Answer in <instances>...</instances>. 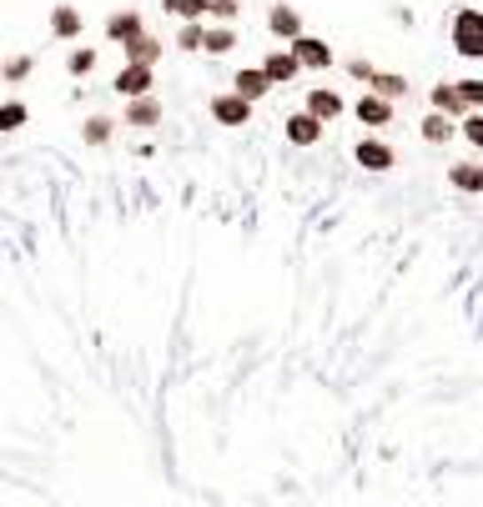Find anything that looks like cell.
Masks as SVG:
<instances>
[{
	"mask_svg": "<svg viewBox=\"0 0 483 507\" xmlns=\"http://www.w3.org/2000/svg\"><path fill=\"white\" fill-rule=\"evenodd\" d=\"M464 136L473 141V146H483V116H464Z\"/></svg>",
	"mask_w": 483,
	"mask_h": 507,
	"instance_id": "obj_23",
	"label": "cell"
},
{
	"mask_svg": "<svg viewBox=\"0 0 483 507\" xmlns=\"http://www.w3.org/2000/svg\"><path fill=\"white\" fill-rule=\"evenodd\" d=\"M91 65H96V50H76V56H71V71H76V76L91 71Z\"/></svg>",
	"mask_w": 483,
	"mask_h": 507,
	"instance_id": "obj_25",
	"label": "cell"
},
{
	"mask_svg": "<svg viewBox=\"0 0 483 507\" xmlns=\"http://www.w3.org/2000/svg\"><path fill=\"white\" fill-rule=\"evenodd\" d=\"M106 126L111 121H91V126H86V141H91V146H101V141H106Z\"/></svg>",
	"mask_w": 483,
	"mask_h": 507,
	"instance_id": "obj_26",
	"label": "cell"
},
{
	"mask_svg": "<svg viewBox=\"0 0 483 507\" xmlns=\"http://www.w3.org/2000/svg\"><path fill=\"white\" fill-rule=\"evenodd\" d=\"M156 116H161V106H156L152 96H136V106H131V121L146 126V121H156Z\"/></svg>",
	"mask_w": 483,
	"mask_h": 507,
	"instance_id": "obj_20",
	"label": "cell"
},
{
	"mask_svg": "<svg viewBox=\"0 0 483 507\" xmlns=\"http://www.w3.org/2000/svg\"><path fill=\"white\" fill-rule=\"evenodd\" d=\"M51 26H56V35H76V31H81V16L71 11V5H56V16H51Z\"/></svg>",
	"mask_w": 483,
	"mask_h": 507,
	"instance_id": "obj_16",
	"label": "cell"
},
{
	"mask_svg": "<svg viewBox=\"0 0 483 507\" xmlns=\"http://www.w3.org/2000/svg\"><path fill=\"white\" fill-rule=\"evenodd\" d=\"M212 116H217L222 126H247V116H252V101L242 91H232V96H217L212 101Z\"/></svg>",
	"mask_w": 483,
	"mask_h": 507,
	"instance_id": "obj_2",
	"label": "cell"
},
{
	"mask_svg": "<svg viewBox=\"0 0 483 507\" xmlns=\"http://www.w3.org/2000/svg\"><path fill=\"white\" fill-rule=\"evenodd\" d=\"M453 46H458V56L479 61L483 56V11H458L453 16Z\"/></svg>",
	"mask_w": 483,
	"mask_h": 507,
	"instance_id": "obj_1",
	"label": "cell"
},
{
	"mask_svg": "<svg viewBox=\"0 0 483 507\" xmlns=\"http://www.w3.org/2000/svg\"><path fill=\"white\" fill-rule=\"evenodd\" d=\"M308 111H312V116H323V121H332V116L343 111V101H338L332 91H312L308 96Z\"/></svg>",
	"mask_w": 483,
	"mask_h": 507,
	"instance_id": "obj_12",
	"label": "cell"
},
{
	"mask_svg": "<svg viewBox=\"0 0 483 507\" xmlns=\"http://www.w3.org/2000/svg\"><path fill=\"white\" fill-rule=\"evenodd\" d=\"M292 56L308 71H317V65H332V50L323 46V41H312V35H292Z\"/></svg>",
	"mask_w": 483,
	"mask_h": 507,
	"instance_id": "obj_5",
	"label": "cell"
},
{
	"mask_svg": "<svg viewBox=\"0 0 483 507\" xmlns=\"http://www.w3.org/2000/svg\"><path fill=\"white\" fill-rule=\"evenodd\" d=\"M448 181L458 186V191H483V166H468V161H458V166L448 171Z\"/></svg>",
	"mask_w": 483,
	"mask_h": 507,
	"instance_id": "obj_10",
	"label": "cell"
},
{
	"mask_svg": "<svg viewBox=\"0 0 483 507\" xmlns=\"http://www.w3.org/2000/svg\"><path fill=\"white\" fill-rule=\"evenodd\" d=\"M262 71H267V76H272V81L282 86V81H292L297 71H302V61H297L292 50H272V56L262 61Z\"/></svg>",
	"mask_w": 483,
	"mask_h": 507,
	"instance_id": "obj_6",
	"label": "cell"
},
{
	"mask_svg": "<svg viewBox=\"0 0 483 507\" xmlns=\"http://www.w3.org/2000/svg\"><path fill=\"white\" fill-rule=\"evenodd\" d=\"M161 5H167V11H172V16H182V20H202L206 11H212V5H206V0H161Z\"/></svg>",
	"mask_w": 483,
	"mask_h": 507,
	"instance_id": "obj_14",
	"label": "cell"
},
{
	"mask_svg": "<svg viewBox=\"0 0 483 507\" xmlns=\"http://www.w3.org/2000/svg\"><path fill=\"white\" fill-rule=\"evenodd\" d=\"M212 11H217V16H232V11H237V0H212Z\"/></svg>",
	"mask_w": 483,
	"mask_h": 507,
	"instance_id": "obj_28",
	"label": "cell"
},
{
	"mask_svg": "<svg viewBox=\"0 0 483 507\" xmlns=\"http://www.w3.org/2000/svg\"><path fill=\"white\" fill-rule=\"evenodd\" d=\"M126 56H131V61H146V65H152L156 56H161V46H156V41H146V35H136V41H126Z\"/></svg>",
	"mask_w": 483,
	"mask_h": 507,
	"instance_id": "obj_15",
	"label": "cell"
},
{
	"mask_svg": "<svg viewBox=\"0 0 483 507\" xmlns=\"http://www.w3.org/2000/svg\"><path fill=\"white\" fill-rule=\"evenodd\" d=\"M388 101H383V96H362L358 101V121H368V126H388Z\"/></svg>",
	"mask_w": 483,
	"mask_h": 507,
	"instance_id": "obj_9",
	"label": "cell"
},
{
	"mask_svg": "<svg viewBox=\"0 0 483 507\" xmlns=\"http://www.w3.org/2000/svg\"><path fill=\"white\" fill-rule=\"evenodd\" d=\"M453 136V121H448V111H433L428 121H423V141H448Z\"/></svg>",
	"mask_w": 483,
	"mask_h": 507,
	"instance_id": "obj_13",
	"label": "cell"
},
{
	"mask_svg": "<svg viewBox=\"0 0 483 507\" xmlns=\"http://www.w3.org/2000/svg\"><path fill=\"white\" fill-rule=\"evenodd\" d=\"M267 26H272L277 35H302V20H297V11H292V5H277V11L267 16Z\"/></svg>",
	"mask_w": 483,
	"mask_h": 507,
	"instance_id": "obj_11",
	"label": "cell"
},
{
	"mask_svg": "<svg viewBox=\"0 0 483 507\" xmlns=\"http://www.w3.org/2000/svg\"><path fill=\"white\" fill-rule=\"evenodd\" d=\"M182 50H202L206 46V31L197 26V20H187V31H182V41H176Z\"/></svg>",
	"mask_w": 483,
	"mask_h": 507,
	"instance_id": "obj_21",
	"label": "cell"
},
{
	"mask_svg": "<svg viewBox=\"0 0 483 507\" xmlns=\"http://www.w3.org/2000/svg\"><path fill=\"white\" fill-rule=\"evenodd\" d=\"M358 166H368V171H388V166H393V151L383 146V141H358Z\"/></svg>",
	"mask_w": 483,
	"mask_h": 507,
	"instance_id": "obj_8",
	"label": "cell"
},
{
	"mask_svg": "<svg viewBox=\"0 0 483 507\" xmlns=\"http://www.w3.org/2000/svg\"><path fill=\"white\" fill-rule=\"evenodd\" d=\"M237 91L247 96V101H257V96H267L272 91V86H277V81L267 76V71H237V81H232Z\"/></svg>",
	"mask_w": 483,
	"mask_h": 507,
	"instance_id": "obj_7",
	"label": "cell"
},
{
	"mask_svg": "<svg viewBox=\"0 0 483 507\" xmlns=\"http://www.w3.org/2000/svg\"><path fill=\"white\" fill-rule=\"evenodd\" d=\"M317 136H323V116H312V111H297L292 121H287V141H292V146H312Z\"/></svg>",
	"mask_w": 483,
	"mask_h": 507,
	"instance_id": "obj_4",
	"label": "cell"
},
{
	"mask_svg": "<svg viewBox=\"0 0 483 507\" xmlns=\"http://www.w3.org/2000/svg\"><path fill=\"white\" fill-rule=\"evenodd\" d=\"M458 91H464V101H468V106H483V81H464Z\"/></svg>",
	"mask_w": 483,
	"mask_h": 507,
	"instance_id": "obj_24",
	"label": "cell"
},
{
	"mask_svg": "<svg viewBox=\"0 0 483 507\" xmlns=\"http://www.w3.org/2000/svg\"><path fill=\"white\" fill-rule=\"evenodd\" d=\"M206 50H212V56L232 50V31H206Z\"/></svg>",
	"mask_w": 483,
	"mask_h": 507,
	"instance_id": "obj_22",
	"label": "cell"
},
{
	"mask_svg": "<svg viewBox=\"0 0 483 507\" xmlns=\"http://www.w3.org/2000/svg\"><path fill=\"white\" fill-rule=\"evenodd\" d=\"M433 106L448 111V116H464L468 101H464V91H443V86H438V91H433Z\"/></svg>",
	"mask_w": 483,
	"mask_h": 507,
	"instance_id": "obj_17",
	"label": "cell"
},
{
	"mask_svg": "<svg viewBox=\"0 0 483 507\" xmlns=\"http://www.w3.org/2000/svg\"><path fill=\"white\" fill-rule=\"evenodd\" d=\"M116 91L131 96V101H136V96H146V91H152V65H146V61H131L121 76H116Z\"/></svg>",
	"mask_w": 483,
	"mask_h": 507,
	"instance_id": "obj_3",
	"label": "cell"
},
{
	"mask_svg": "<svg viewBox=\"0 0 483 507\" xmlns=\"http://www.w3.org/2000/svg\"><path fill=\"white\" fill-rule=\"evenodd\" d=\"M106 31L116 35V41H136V35H141V20H136V16H116Z\"/></svg>",
	"mask_w": 483,
	"mask_h": 507,
	"instance_id": "obj_18",
	"label": "cell"
},
{
	"mask_svg": "<svg viewBox=\"0 0 483 507\" xmlns=\"http://www.w3.org/2000/svg\"><path fill=\"white\" fill-rule=\"evenodd\" d=\"M26 71H31V61H11V65H5V76H11V81H20Z\"/></svg>",
	"mask_w": 483,
	"mask_h": 507,
	"instance_id": "obj_27",
	"label": "cell"
},
{
	"mask_svg": "<svg viewBox=\"0 0 483 507\" xmlns=\"http://www.w3.org/2000/svg\"><path fill=\"white\" fill-rule=\"evenodd\" d=\"M16 126H26V106H20V101H5V106H0V131H16Z\"/></svg>",
	"mask_w": 483,
	"mask_h": 507,
	"instance_id": "obj_19",
	"label": "cell"
}]
</instances>
